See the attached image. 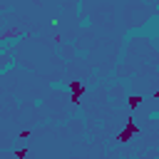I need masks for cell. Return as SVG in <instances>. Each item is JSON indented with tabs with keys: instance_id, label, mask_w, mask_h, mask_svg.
Here are the masks:
<instances>
[{
	"instance_id": "1",
	"label": "cell",
	"mask_w": 159,
	"mask_h": 159,
	"mask_svg": "<svg viewBox=\"0 0 159 159\" xmlns=\"http://www.w3.org/2000/svg\"><path fill=\"white\" fill-rule=\"evenodd\" d=\"M139 104V97H129V107H137Z\"/></svg>"
},
{
	"instance_id": "2",
	"label": "cell",
	"mask_w": 159,
	"mask_h": 159,
	"mask_svg": "<svg viewBox=\"0 0 159 159\" xmlns=\"http://www.w3.org/2000/svg\"><path fill=\"white\" fill-rule=\"evenodd\" d=\"M25 154H27V149H17V152H15V157H17V159H22Z\"/></svg>"
}]
</instances>
